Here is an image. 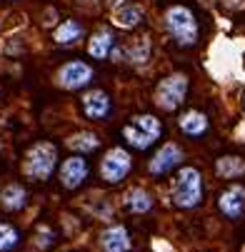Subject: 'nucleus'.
<instances>
[{
  "instance_id": "1",
  "label": "nucleus",
  "mask_w": 245,
  "mask_h": 252,
  "mask_svg": "<svg viewBox=\"0 0 245 252\" xmlns=\"http://www.w3.org/2000/svg\"><path fill=\"white\" fill-rule=\"evenodd\" d=\"M173 202L183 207V210H193L200 205L203 200V175L195 167H183L173 180Z\"/></svg>"
},
{
  "instance_id": "2",
  "label": "nucleus",
  "mask_w": 245,
  "mask_h": 252,
  "mask_svg": "<svg viewBox=\"0 0 245 252\" xmlns=\"http://www.w3.org/2000/svg\"><path fill=\"white\" fill-rule=\"evenodd\" d=\"M55 162H58V150L53 142H38L33 145L25 155V162H23V172L25 177L40 183V180H48L55 170Z\"/></svg>"
},
{
  "instance_id": "3",
  "label": "nucleus",
  "mask_w": 245,
  "mask_h": 252,
  "mask_svg": "<svg viewBox=\"0 0 245 252\" xmlns=\"http://www.w3.org/2000/svg\"><path fill=\"white\" fill-rule=\"evenodd\" d=\"M160 135H163V125L155 115H135L133 123L123 127L125 142L135 150H148Z\"/></svg>"
},
{
  "instance_id": "4",
  "label": "nucleus",
  "mask_w": 245,
  "mask_h": 252,
  "mask_svg": "<svg viewBox=\"0 0 245 252\" xmlns=\"http://www.w3.org/2000/svg\"><path fill=\"white\" fill-rule=\"evenodd\" d=\"M165 25L173 32V38L180 45H195L198 43V23L193 13L185 5H173L165 13Z\"/></svg>"
},
{
  "instance_id": "5",
  "label": "nucleus",
  "mask_w": 245,
  "mask_h": 252,
  "mask_svg": "<svg viewBox=\"0 0 245 252\" xmlns=\"http://www.w3.org/2000/svg\"><path fill=\"white\" fill-rule=\"evenodd\" d=\"M185 95H188V78L185 75H168L165 80H160L155 100L163 110L170 113V110H178L185 102Z\"/></svg>"
},
{
  "instance_id": "6",
  "label": "nucleus",
  "mask_w": 245,
  "mask_h": 252,
  "mask_svg": "<svg viewBox=\"0 0 245 252\" xmlns=\"http://www.w3.org/2000/svg\"><path fill=\"white\" fill-rule=\"evenodd\" d=\"M133 160L123 148H113L105 153V158L100 160V177L110 185H118L120 180H125V175L130 172Z\"/></svg>"
},
{
  "instance_id": "7",
  "label": "nucleus",
  "mask_w": 245,
  "mask_h": 252,
  "mask_svg": "<svg viewBox=\"0 0 245 252\" xmlns=\"http://www.w3.org/2000/svg\"><path fill=\"white\" fill-rule=\"evenodd\" d=\"M93 80V67L83 60H73V63H65L58 73V83L65 90H80Z\"/></svg>"
},
{
  "instance_id": "8",
  "label": "nucleus",
  "mask_w": 245,
  "mask_h": 252,
  "mask_svg": "<svg viewBox=\"0 0 245 252\" xmlns=\"http://www.w3.org/2000/svg\"><path fill=\"white\" fill-rule=\"evenodd\" d=\"M88 177V162L83 160V155H73L68 158L60 167V185L65 190H78Z\"/></svg>"
},
{
  "instance_id": "9",
  "label": "nucleus",
  "mask_w": 245,
  "mask_h": 252,
  "mask_svg": "<svg viewBox=\"0 0 245 252\" xmlns=\"http://www.w3.org/2000/svg\"><path fill=\"white\" fill-rule=\"evenodd\" d=\"M180 160H183V150L175 145V142H165V145L153 155L148 170H150V175H165V172H170L173 167H178Z\"/></svg>"
},
{
  "instance_id": "10",
  "label": "nucleus",
  "mask_w": 245,
  "mask_h": 252,
  "mask_svg": "<svg viewBox=\"0 0 245 252\" xmlns=\"http://www.w3.org/2000/svg\"><path fill=\"white\" fill-rule=\"evenodd\" d=\"M218 207H220V212L225 215V218L238 220L245 212V188L243 185H230L228 190H223L220 197H218Z\"/></svg>"
},
{
  "instance_id": "11",
  "label": "nucleus",
  "mask_w": 245,
  "mask_h": 252,
  "mask_svg": "<svg viewBox=\"0 0 245 252\" xmlns=\"http://www.w3.org/2000/svg\"><path fill=\"white\" fill-rule=\"evenodd\" d=\"M100 252H130V235L123 225H113L100 235Z\"/></svg>"
},
{
  "instance_id": "12",
  "label": "nucleus",
  "mask_w": 245,
  "mask_h": 252,
  "mask_svg": "<svg viewBox=\"0 0 245 252\" xmlns=\"http://www.w3.org/2000/svg\"><path fill=\"white\" fill-rule=\"evenodd\" d=\"M83 113L90 120H103L105 115L110 113V97H108V93H103V90L85 93L83 95Z\"/></svg>"
},
{
  "instance_id": "13",
  "label": "nucleus",
  "mask_w": 245,
  "mask_h": 252,
  "mask_svg": "<svg viewBox=\"0 0 245 252\" xmlns=\"http://www.w3.org/2000/svg\"><path fill=\"white\" fill-rule=\"evenodd\" d=\"M178 127H180L185 135H190V137H200L203 132H208V115H203V113H198V110H188V113L180 115Z\"/></svg>"
},
{
  "instance_id": "14",
  "label": "nucleus",
  "mask_w": 245,
  "mask_h": 252,
  "mask_svg": "<svg viewBox=\"0 0 245 252\" xmlns=\"http://www.w3.org/2000/svg\"><path fill=\"white\" fill-rule=\"evenodd\" d=\"M113 45H115L113 32H110V30H98L93 38H90V43H88V53H90L93 58L103 60V58H108V55H110Z\"/></svg>"
},
{
  "instance_id": "15",
  "label": "nucleus",
  "mask_w": 245,
  "mask_h": 252,
  "mask_svg": "<svg viewBox=\"0 0 245 252\" xmlns=\"http://www.w3.org/2000/svg\"><path fill=\"white\" fill-rule=\"evenodd\" d=\"M0 202H3L5 210L18 212V210H23V207L28 205V190H25L23 185L13 183V185H8L3 192H0Z\"/></svg>"
},
{
  "instance_id": "16",
  "label": "nucleus",
  "mask_w": 245,
  "mask_h": 252,
  "mask_svg": "<svg viewBox=\"0 0 245 252\" xmlns=\"http://www.w3.org/2000/svg\"><path fill=\"white\" fill-rule=\"evenodd\" d=\"M83 25L78 23V20H63L58 28H55V43L58 45H73V43H78L80 38H83Z\"/></svg>"
},
{
  "instance_id": "17",
  "label": "nucleus",
  "mask_w": 245,
  "mask_h": 252,
  "mask_svg": "<svg viewBox=\"0 0 245 252\" xmlns=\"http://www.w3.org/2000/svg\"><path fill=\"white\" fill-rule=\"evenodd\" d=\"M125 207H128L130 212H135V215L150 212V207H153V195H150L148 190H143V188H133V190H128V195H125Z\"/></svg>"
},
{
  "instance_id": "18",
  "label": "nucleus",
  "mask_w": 245,
  "mask_h": 252,
  "mask_svg": "<svg viewBox=\"0 0 245 252\" xmlns=\"http://www.w3.org/2000/svg\"><path fill=\"white\" fill-rule=\"evenodd\" d=\"M143 18H145V13H143V8H140V5H123V8L115 10L113 23L118 28H123V30H130V28L143 23Z\"/></svg>"
},
{
  "instance_id": "19",
  "label": "nucleus",
  "mask_w": 245,
  "mask_h": 252,
  "mask_svg": "<svg viewBox=\"0 0 245 252\" xmlns=\"http://www.w3.org/2000/svg\"><path fill=\"white\" fill-rule=\"evenodd\" d=\"M65 145H68L70 150H75L78 155H88V153L98 150L100 140H98V135H93V132H75V135H70V137L65 140Z\"/></svg>"
},
{
  "instance_id": "20",
  "label": "nucleus",
  "mask_w": 245,
  "mask_h": 252,
  "mask_svg": "<svg viewBox=\"0 0 245 252\" xmlns=\"http://www.w3.org/2000/svg\"><path fill=\"white\" fill-rule=\"evenodd\" d=\"M215 172L223 177V180H235L240 175H245V162L243 158H235V155H225L215 162Z\"/></svg>"
},
{
  "instance_id": "21",
  "label": "nucleus",
  "mask_w": 245,
  "mask_h": 252,
  "mask_svg": "<svg viewBox=\"0 0 245 252\" xmlns=\"http://www.w3.org/2000/svg\"><path fill=\"white\" fill-rule=\"evenodd\" d=\"M125 55H128V60L135 63V65L145 63V60L150 58V40H148V38H138V40L125 50Z\"/></svg>"
},
{
  "instance_id": "22",
  "label": "nucleus",
  "mask_w": 245,
  "mask_h": 252,
  "mask_svg": "<svg viewBox=\"0 0 245 252\" xmlns=\"http://www.w3.org/2000/svg\"><path fill=\"white\" fill-rule=\"evenodd\" d=\"M18 242H20V232L8 222H0V252H8V250L18 247Z\"/></svg>"
},
{
  "instance_id": "23",
  "label": "nucleus",
  "mask_w": 245,
  "mask_h": 252,
  "mask_svg": "<svg viewBox=\"0 0 245 252\" xmlns=\"http://www.w3.org/2000/svg\"><path fill=\"white\" fill-rule=\"evenodd\" d=\"M53 240H55V232L50 230V227H38V232H35V245L38 247H43V250H48L50 245H53Z\"/></svg>"
},
{
  "instance_id": "24",
  "label": "nucleus",
  "mask_w": 245,
  "mask_h": 252,
  "mask_svg": "<svg viewBox=\"0 0 245 252\" xmlns=\"http://www.w3.org/2000/svg\"><path fill=\"white\" fill-rule=\"evenodd\" d=\"M120 3H123V0H108V5H110V8H118Z\"/></svg>"
}]
</instances>
